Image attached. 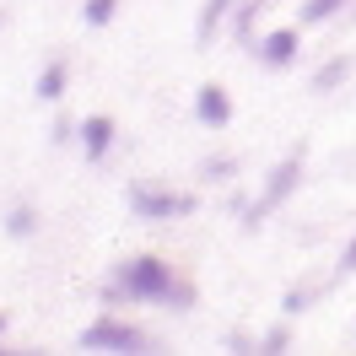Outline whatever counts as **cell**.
<instances>
[{
	"mask_svg": "<svg viewBox=\"0 0 356 356\" xmlns=\"http://www.w3.org/2000/svg\"><path fill=\"white\" fill-rule=\"evenodd\" d=\"M108 302H178V308H189L195 302V286L189 281H178L173 265L168 259H156V254H140V259H124V265L113 270V286L103 291Z\"/></svg>",
	"mask_w": 356,
	"mask_h": 356,
	"instance_id": "1",
	"label": "cell"
},
{
	"mask_svg": "<svg viewBox=\"0 0 356 356\" xmlns=\"http://www.w3.org/2000/svg\"><path fill=\"white\" fill-rule=\"evenodd\" d=\"M302 184V152H286L281 162H275V173L265 178V189H259V200L243 211V227H259L270 216V211H281V205L291 200V189Z\"/></svg>",
	"mask_w": 356,
	"mask_h": 356,
	"instance_id": "2",
	"label": "cell"
},
{
	"mask_svg": "<svg viewBox=\"0 0 356 356\" xmlns=\"http://www.w3.org/2000/svg\"><path fill=\"white\" fill-rule=\"evenodd\" d=\"M130 211L140 222H173L195 211V195H173V189H152V184H135L130 189Z\"/></svg>",
	"mask_w": 356,
	"mask_h": 356,
	"instance_id": "3",
	"label": "cell"
},
{
	"mask_svg": "<svg viewBox=\"0 0 356 356\" xmlns=\"http://www.w3.org/2000/svg\"><path fill=\"white\" fill-rule=\"evenodd\" d=\"M81 346L87 351H146V330L124 318H92L81 330Z\"/></svg>",
	"mask_w": 356,
	"mask_h": 356,
	"instance_id": "4",
	"label": "cell"
},
{
	"mask_svg": "<svg viewBox=\"0 0 356 356\" xmlns=\"http://www.w3.org/2000/svg\"><path fill=\"white\" fill-rule=\"evenodd\" d=\"M195 119H200L205 130H227V124H232V97H227L222 81H205V87L195 92Z\"/></svg>",
	"mask_w": 356,
	"mask_h": 356,
	"instance_id": "5",
	"label": "cell"
},
{
	"mask_svg": "<svg viewBox=\"0 0 356 356\" xmlns=\"http://www.w3.org/2000/svg\"><path fill=\"white\" fill-rule=\"evenodd\" d=\"M113 146V119L108 113H87L81 119V152H87V162H103Z\"/></svg>",
	"mask_w": 356,
	"mask_h": 356,
	"instance_id": "6",
	"label": "cell"
},
{
	"mask_svg": "<svg viewBox=\"0 0 356 356\" xmlns=\"http://www.w3.org/2000/svg\"><path fill=\"white\" fill-rule=\"evenodd\" d=\"M259 60H265V65H291V60H297V27H275V33H265V38H259Z\"/></svg>",
	"mask_w": 356,
	"mask_h": 356,
	"instance_id": "7",
	"label": "cell"
},
{
	"mask_svg": "<svg viewBox=\"0 0 356 356\" xmlns=\"http://www.w3.org/2000/svg\"><path fill=\"white\" fill-rule=\"evenodd\" d=\"M65 81H70V65L65 60H49V65L38 70V97H44V103H60V97H65Z\"/></svg>",
	"mask_w": 356,
	"mask_h": 356,
	"instance_id": "8",
	"label": "cell"
},
{
	"mask_svg": "<svg viewBox=\"0 0 356 356\" xmlns=\"http://www.w3.org/2000/svg\"><path fill=\"white\" fill-rule=\"evenodd\" d=\"M346 76H351V60L340 54V60H330V65H318V76H313V92H334Z\"/></svg>",
	"mask_w": 356,
	"mask_h": 356,
	"instance_id": "9",
	"label": "cell"
},
{
	"mask_svg": "<svg viewBox=\"0 0 356 356\" xmlns=\"http://www.w3.org/2000/svg\"><path fill=\"white\" fill-rule=\"evenodd\" d=\"M227 6H232V0H205L200 22H195V38H200V44H211V33H216V22L227 17Z\"/></svg>",
	"mask_w": 356,
	"mask_h": 356,
	"instance_id": "10",
	"label": "cell"
},
{
	"mask_svg": "<svg viewBox=\"0 0 356 356\" xmlns=\"http://www.w3.org/2000/svg\"><path fill=\"white\" fill-rule=\"evenodd\" d=\"M113 11H119V0H87V6H81V22L87 27H108Z\"/></svg>",
	"mask_w": 356,
	"mask_h": 356,
	"instance_id": "11",
	"label": "cell"
},
{
	"mask_svg": "<svg viewBox=\"0 0 356 356\" xmlns=\"http://www.w3.org/2000/svg\"><path fill=\"white\" fill-rule=\"evenodd\" d=\"M33 227H38V216H33V205H17V211L6 216V232H11V238H33Z\"/></svg>",
	"mask_w": 356,
	"mask_h": 356,
	"instance_id": "12",
	"label": "cell"
},
{
	"mask_svg": "<svg viewBox=\"0 0 356 356\" xmlns=\"http://www.w3.org/2000/svg\"><path fill=\"white\" fill-rule=\"evenodd\" d=\"M340 6H346V0H308V6H302V27H313V22H330V17L340 11Z\"/></svg>",
	"mask_w": 356,
	"mask_h": 356,
	"instance_id": "13",
	"label": "cell"
},
{
	"mask_svg": "<svg viewBox=\"0 0 356 356\" xmlns=\"http://www.w3.org/2000/svg\"><path fill=\"white\" fill-rule=\"evenodd\" d=\"M286 346H291V330H286V324H275V330L265 334V351H286Z\"/></svg>",
	"mask_w": 356,
	"mask_h": 356,
	"instance_id": "14",
	"label": "cell"
},
{
	"mask_svg": "<svg viewBox=\"0 0 356 356\" xmlns=\"http://www.w3.org/2000/svg\"><path fill=\"white\" fill-rule=\"evenodd\" d=\"M281 308H286V313H302V308H308V286H291Z\"/></svg>",
	"mask_w": 356,
	"mask_h": 356,
	"instance_id": "15",
	"label": "cell"
},
{
	"mask_svg": "<svg viewBox=\"0 0 356 356\" xmlns=\"http://www.w3.org/2000/svg\"><path fill=\"white\" fill-rule=\"evenodd\" d=\"M340 270H356V238L346 243V254H340Z\"/></svg>",
	"mask_w": 356,
	"mask_h": 356,
	"instance_id": "16",
	"label": "cell"
},
{
	"mask_svg": "<svg viewBox=\"0 0 356 356\" xmlns=\"http://www.w3.org/2000/svg\"><path fill=\"white\" fill-rule=\"evenodd\" d=\"M0 334H6V313H0Z\"/></svg>",
	"mask_w": 356,
	"mask_h": 356,
	"instance_id": "17",
	"label": "cell"
},
{
	"mask_svg": "<svg viewBox=\"0 0 356 356\" xmlns=\"http://www.w3.org/2000/svg\"><path fill=\"white\" fill-rule=\"evenodd\" d=\"M265 6H270V0H265Z\"/></svg>",
	"mask_w": 356,
	"mask_h": 356,
	"instance_id": "18",
	"label": "cell"
}]
</instances>
